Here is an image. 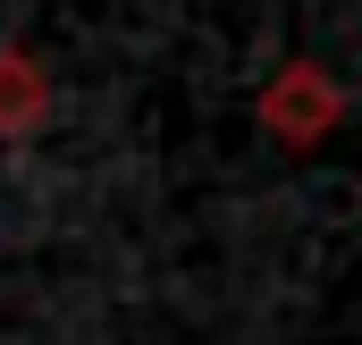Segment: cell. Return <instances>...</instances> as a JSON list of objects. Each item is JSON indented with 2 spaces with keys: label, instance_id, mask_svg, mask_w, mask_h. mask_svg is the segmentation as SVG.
Returning <instances> with one entry per match:
<instances>
[{
  "label": "cell",
  "instance_id": "6da1fadb",
  "mask_svg": "<svg viewBox=\"0 0 362 345\" xmlns=\"http://www.w3.org/2000/svg\"><path fill=\"white\" fill-rule=\"evenodd\" d=\"M262 127H270L286 152L329 144V135L346 127V93H337V76H329V68H312V59L278 68L270 85H262Z\"/></svg>",
  "mask_w": 362,
  "mask_h": 345
},
{
  "label": "cell",
  "instance_id": "7a4b0ae2",
  "mask_svg": "<svg viewBox=\"0 0 362 345\" xmlns=\"http://www.w3.org/2000/svg\"><path fill=\"white\" fill-rule=\"evenodd\" d=\"M34 127H51V68L25 51H0V135L25 144Z\"/></svg>",
  "mask_w": 362,
  "mask_h": 345
}]
</instances>
